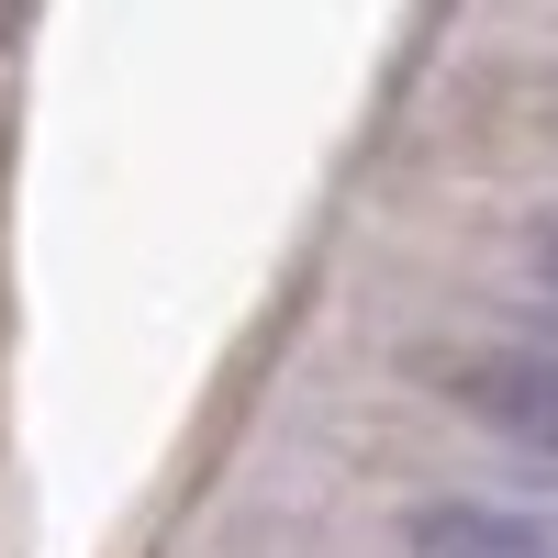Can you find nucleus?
<instances>
[{"mask_svg": "<svg viewBox=\"0 0 558 558\" xmlns=\"http://www.w3.org/2000/svg\"><path fill=\"white\" fill-rule=\"evenodd\" d=\"M536 291L558 302V223H547V235H536Z\"/></svg>", "mask_w": 558, "mask_h": 558, "instance_id": "3", "label": "nucleus"}, {"mask_svg": "<svg viewBox=\"0 0 558 558\" xmlns=\"http://www.w3.org/2000/svg\"><path fill=\"white\" fill-rule=\"evenodd\" d=\"M402 558H558V514L547 502H481L447 492L402 525Z\"/></svg>", "mask_w": 558, "mask_h": 558, "instance_id": "2", "label": "nucleus"}, {"mask_svg": "<svg viewBox=\"0 0 558 558\" xmlns=\"http://www.w3.org/2000/svg\"><path fill=\"white\" fill-rule=\"evenodd\" d=\"M470 425H492V447H514L525 470L558 481V347H481L447 368Z\"/></svg>", "mask_w": 558, "mask_h": 558, "instance_id": "1", "label": "nucleus"}]
</instances>
